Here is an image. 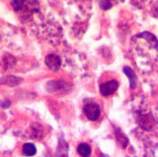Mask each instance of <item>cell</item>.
I'll return each instance as SVG.
<instances>
[{"label":"cell","mask_w":158,"mask_h":157,"mask_svg":"<svg viewBox=\"0 0 158 157\" xmlns=\"http://www.w3.org/2000/svg\"><path fill=\"white\" fill-rule=\"evenodd\" d=\"M84 112L89 120L91 121H96L100 115V109L96 103H87L84 107Z\"/></svg>","instance_id":"obj_1"},{"label":"cell","mask_w":158,"mask_h":157,"mask_svg":"<svg viewBox=\"0 0 158 157\" xmlns=\"http://www.w3.org/2000/svg\"><path fill=\"white\" fill-rule=\"evenodd\" d=\"M37 152L34 144L31 143H26L23 144L22 148L23 155L26 156H32L35 155Z\"/></svg>","instance_id":"obj_5"},{"label":"cell","mask_w":158,"mask_h":157,"mask_svg":"<svg viewBox=\"0 0 158 157\" xmlns=\"http://www.w3.org/2000/svg\"><path fill=\"white\" fill-rule=\"evenodd\" d=\"M123 71L125 75L128 77L130 88L131 89H134L136 87L137 82H138V76H137L135 72L128 66H126L123 68Z\"/></svg>","instance_id":"obj_4"},{"label":"cell","mask_w":158,"mask_h":157,"mask_svg":"<svg viewBox=\"0 0 158 157\" xmlns=\"http://www.w3.org/2000/svg\"><path fill=\"white\" fill-rule=\"evenodd\" d=\"M119 87V83L116 80H111L105 83H103L99 87L100 93L103 97H107L114 93Z\"/></svg>","instance_id":"obj_2"},{"label":"cell","mask_w":158,"mask_h":157,"mask_svg":"<svg viewBox=\"0 0 158 157\" xmlns=\"http://www.w3.org/2000/svg\"><path fill=\"white\" fill-rule=\"evenodd\" d=\"M115 135H116V138H117L118 141L120 144H121L122 147L123 148H126L127 147V143H128V139H127V138L120 131H116L115 132Z\"/></svg>","instance_id":"obj_7"},{"label":"cell","mask_w":158,"mask_h":157,"mask_svg":"<svg viewBox=\"0 0 158 157\" xmlns=\"http://www.w3.org/2000/svg\"><path fill=\"white\" fill-rule=\"evenodd\" d=\"M99 6L103 10H107L112 7L111 3L109 0H100Z\"/></svg>","instance_id":"obj_9"},{"label":"cell","mask_w":158,"mask_h":157,"mask_svg":"<svg viewBox=\"0 0 158 157\" xmlns=\"http://www.w3.org/2000/svg\"><path fill=\"white\" fill-rule=\"evenodd\" d=\"M91 148L86 143H81L77 147V152L82 157H89L91 155Z\"/></svg>","instance_id":"obj_6"},{"label":"cell","mask_w":158,"mask_h":157,"mask_svg":"<svg viewBox=\"0 0 158 157\" xmlns=\"http://www.w3.org/2000/svg\"><path fill=\"white\" fill-rule=\"evenodd\" d=\"M45 65L52 71H56L59 70L61 65V61L60 57L53 54L48 55L45 59Z\"/></svg>","instance_id":"obj_3"},{"label":"cell","mask_w":158,"mask_h":157,"mask_svg":"<svg viewBox=\"0 0 158 157\" xmlns=\"http://www.w3.org/2000/svg\"><path fill=\"white\" fill-rule=\"evenodd\" d=\"M11 3L15 11H19L22 8L23 0H11Z\"/></svg>","instance_id":"obj_8"}]
</instances>
